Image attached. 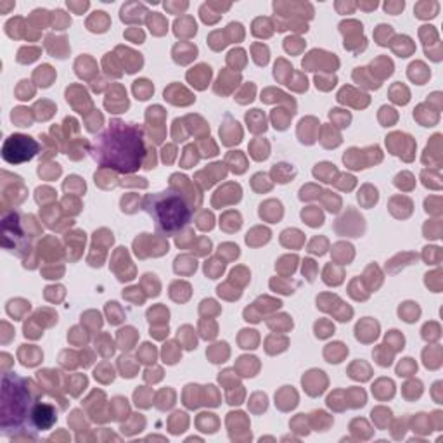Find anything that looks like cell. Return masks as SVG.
Returning a JSON list of instances; mask_svg holds the SVG:
<instances>
[{"instance_id":"obj_14","label":"cell","mask_w":443,"mask_h":443,"mask_svg":"<svg viewBox=\"0 0 443 443\" xmlns=\"http://www.w3.org/2000/svg\"><path fill=\"white\" fill-rule=\"evenodd\" d=\"M246 121H248L249 125H251V123H256L253 132H260V130L267 128V125H265V116L261 114L260 110H253L251 112H248V114H246Z\"/></svg>"},{"instance_id":"obj_1","label":"cell","mask_w":443,"mask_h":443,"mask_svg":"<svg viewBox=\"0 0 443 443\" xmlns=\"http://www.w3.org/2000/svg\"><path fill=\"white\" fill-rule=\"evenodd\" d=\"M146 132L140 125L111 119L108 128L96 139L92 156L103 168L133 173L146 163Z\"/></svg>"},{"instance_id":"obj_12","label":"cell","mask_w":443,"mask_h":443,"mask_svg":"<svg viewBox=\"0 0 443 443\" xmlns=\"http://www.w3.org/2000/svg\"><path fill=\"white\" fill-rule=\"evenodd\" d=\"M52 78H54V73H52V68L50 66H40L37 71H35V80H38V85H42V87H49L50 85V82H52Z\"/></svg>"},{"instance_id":"obj_6","label":"cell","mask_w":443,"mask_h":443,"mask_svg":"<svg viewBox=\"0 0 443 443\" xmlns=\"http://www.w3.org/2000/svg\"><path fill=\"white\" fill-rule=\"evenodd\" d=\"M57 416L56 410L50 404L47 402H38L35 405L33 416H31V426H33V431H43V430H50V428L56 424Z\"/></svg>"},{"instance_id":"obj_16","label":"cell","mask_w":443,"mask_h":443,"mask_svg":"<svg viewBox=\"0 0 443 443\" xmlns=\"http://www.w3.org/2000/svg\"><path fill=\"white\" fill-rule=\"evenodd\" d=\"M28 83H30V82H26V80L19 82V87H17V90H16L17 99H21V101L31 99V96H33V89H30V87H28Z\"/></svg>"},{"instance_id":"obj_3","label":"cell","mask_w":443,"mask_h":443,"mask_svg":"<svg viewBox=\"0 0 443 443\" xmlns=\"http://www.w3.org/2000/svg\"><path fill=\"white\" fill-rule=\"evenodd\" d=\"M142 208L152 217L156 230L163 235H173L182 230L192 217L185 199L173 189L158 194H147L142 201Z\"/></svg>"},{"instance_id":"obj_4","label":"cell","mask_w":443,"mask_h":443,"mask_svg":"<svg viewBox=\"0 0 443 443\" xmlns=\"http://www.w3.org/2000/svg\"><path fill=\"white\" fill-rule=\"evenodd\" d=\"M2 241L3 248L17 256H24L30 253V237L24 235V230L21 228V217L17 212L3 213L2 217Z\"/></svg>"},{"instance_id":"obj_15","label":"cell","mask_w":443,"mask_h":443,"mask_svg":"<svg viewBox=\"0 0 443 443\" xmlns=\"http://www.w3.org/2000/svg\"><path fill=\"white\" fill-rule=\"evenodd\" d=\"M38 49H33V47H23V49L17 52V61L19 63H31L38 57Z\"/></svg>"},{"instance_id":"obj_9","label":"cell","mask_w":443,"mask_h":443,"mask_svg":"<svg viewBox=\"0 0 443 443\" xmlns=\"http://www.w3.org/2000/svg\"><path fill=\"white\" fill-rule=\"evenodd\" d=\"M133 92H135L137 99L146 101V99H149V96L154 92V89H152V85L147 82V80H137L135 85H133Z\"/></svg>"},{"instance_id":"obj_2","label":"cell","mask_w":443,"mask_h":443,"mask_svg":"<svg viewBox=\"0 0 443 443\" xmlns=\"http://www.w3.org/2000/svg\"><path fill=\"white\" fill-rule=\"evenodd\" d=\"M42 398V391L28 377L16 374H3L2 377V430L9 433L14 431H31V416L35 405Z\"/></svg>"},{"instance_id":"obj_17","label":"cell","mask_w":443,"mask_h":443,"mask_svg":"<svg viewBox=\"0 0 443 443\" xmlns=\"http://www.w3.org/2000/svg\"><path fill=\"white\" fill-rule=\"evenodd\" d=\"M199 227H201L203 230H210V228L213 227V217L210 215V213H205V217L199 222Z\"/></svg>"},{"instance_id":"obj_5","label":"cell","mask_w":443,"mask_h":443,"mask_svg":"<svg viewBox=\"0 0 443 443\" xmlns=\"http://www.w3.org/2000/svg\"><path fill=\"white\" fill-rule=\"evenodd\" d=\"M38 152V142L30 135L12 133L2 146V159L9 165L26 163Z\"/></svg>"},{"instance_id":"obj_8","label":"cell","mask_w":443,"mask_h":443,"mask_svg":"<svg viewBox=\"0 0 443 443\" xmlns=\"http://www.w3.org/2000/svg\"><path fill=\"white\" fill-rule=\"evenodd\" d=\"M272 173H274V177L277 179L279 184H286L291 180V177L295 175V172H293V168L289 165H284V163H281V165H274V170H272Z\"/></svg>"},{"instance_id":"obj_7","label":"cell","mask_w":443,"mask_h":443,"mask_svg":"<svg viewBox=\"0 0 443 443\" xmlns=\"http://www.w3.org/2000/svg\"><path fill=\"white\" fill-rule=\"evenodd\" d=\"M210 76H212V68L205 66V64H201V66L194 68V71H191V73L187 75V78L191 80V82L196 78L194 85L198 87V89H205L206 83L210 82Z\"/></svg>"},{"instance_id":"obj_10","label":"cell","mask_w":443,"mask_h":443,"mask_svg":"<svg viewBox=\"0 0 443 443\" xmlns=\"http://www.w3.org/2000/svg\"><path fill=\"white\" fill-rule=\"evenodd\" d=\"M315 177H319V179H322L324 182H332V177L336 173V168H334V165H331V163H321V165H317V168L314 170Z\"/></svg>"},{"instance_id":"obj_13","label":"cell","mask_w":443,"mask_h":443,"mask_svg":"<svg viewBox=\"0 0 443 443\" xmlns=\"http://www.w3.org/2000/svg\"><path fill=\"white\" fill-rule=\"evenodd\" d=\"M26 348H28V355L19 353L21 364H23V365H28V367H31V365H37L38 362H40V358H42L40 351L37 350V348H33V346H26Z\"/></svg>"},{"instance_id":"obj_11","label":"cell","mask_w":443,"mask_h":443,"mask_svg":"<svg viewBox=\"0 0 443 443\" xmlns=\"http://www.w3.org/2000/svg\"><path fill=\"white\" fill-rule=\"evenodd\" d=\"M28 111L30 110H26V108H16V110H12L10 118H12V121L16 123L17 126H30L31 118Z\"/></svg>"}]
</instances>
